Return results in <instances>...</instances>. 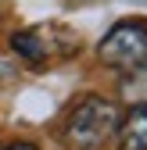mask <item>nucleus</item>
<instances>
[{"instance_id": "7", "label": "nucleus", "mask_w": 147, "mask_h": 150, "mask_svg": "<svg viewBox=\"0 0 147 150\" xmlns=\"http://www.w3.org/2000/svg\"><path fill=\"white\" fill-rule=\"evenodd\" d=\"M11 75H14V68H11V64H7L4 57H0V82H7V79H11Z\"/></svg>"}, {"instance_id": "1", "label": "nucleus", "mask_w": 147, "mask_h": 150, "mask_svg": "<svg viewBox=\"0 0 147 150\" xmlns=\"http://www.w3.org/2000/svg\"><path fill=\"white\" fill-rule=\"evenodd\" d=\"M118 122L122 115L115 100L101 97V93H86L65 118V143L72 150H97L115 136Z\"/></svg>"}, {"instance_id": "4", "label": "nucleus", "mask_w": 147, "mask_h": 150, "mask_svg": "<svg viewBox=\"0 0 147 150\" xmlns=\"http://www.w3.org/2000/svg\"><path fill=\"white\" fill-rule=\"evenodd\" d=\"M115 136H118V150H147V107H129Z\"/></svg>"}, {"instance_id": "2", "label": "nucleus", "mask_w": 147, "mask_h": 150, "mask_svg": "<svg viewBox=\"0 0 147 150\" xmlns=\"http://www.w3.org/2000/svg\"><path fill=\"white\" fill-rule=\"evenodd\" d=\"M101 64L115 71H136L147 68V22H118L108 29V36L97 43Z\"/></svg>"}, {"instance_id": "6", "label": "nucleus", "mask_w": 147, "mask_h": 150, "mask_svg": "<svg viewBox=\"0 0 147 150\" xmlns=\"http://www.w3.org/2000/svg\"><path fill=\"white\" fill-rule=\"evenodd\" d=\"M4 150H40V146H36L32 139H11V143H7Z\"/></svg>"}, {"instance_id": "3", "label": "nucleus", "mask_w": 147, "mask_h": 150, "mask_svg": "<svg viewBox=\"0 0 147 150\" xmlns=\"http://www.w3.org/2000/svg\"><path fill=\"white\" fill-rule=\"evenodd\" d=\"M11 50L29 64H47V61L72 57L79 50V40L61 25H36V29L14 32L11 36Z\"/></svg>"}, {"instance_id": "5", "label": "nucleus", "mask_w": 147, "mask_h": 150, "mask_svg": "<svg viewBox=\"0 0 147 150\" xmlns=\"http://www.w3.org/2000/svg\"><path fill=\"white\" fill-rule=\"evenodd\" d=\"M122 97L129 100V107H147V68L122 75Z\"/></svg>"}]
</instances>
